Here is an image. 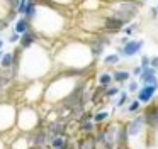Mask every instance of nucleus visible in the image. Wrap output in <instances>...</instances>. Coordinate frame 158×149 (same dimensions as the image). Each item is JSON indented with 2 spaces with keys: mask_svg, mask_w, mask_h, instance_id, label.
Returning <instances> with one entry per match:
<instances>
[{
  "mask_svg": "<svg viewBox=\"0 0 158 149\" xmlns=\"http://www.w3.org/2000/svg\"><path fill=\"white\" fill-rule=\"evenodd\" d=\"M4 44H5V41L2 39V37H0V51H2V47H4Z\"/></svg>",
  "mask_w": 158,
  "mask_h": 149,
  "instance_id": "ea45409f",
  "label": "nucleus"
},
{
  "mask_svg": "<svg viewBox=\"0 0 158 149\" xmlns=\"http://www.w3.org/2000/svg\"><path fill=\"white\" fill-rule=\"evenodd\" d=\"M155 7H156V10H158V3H156V5H155Z\"/></svg>",
  "mask_w": 158,
  "mask_h": 149,
  "instance_id": "79ce46f5",
  "label": "nucleus"
},
{
  "mask_svg": "<svg viewBox=\"0 0 158 149\" xmlns=\"http://www.w3.org/2000/svg\"><path fill=\"white\" fill-rule=\"evenodd\" d=\"M138 30H139V22L133 20V22L126 24V26L123 27V30H121V32H124V36H127V37H133L134 32H138Z\"/></svg>",
  "mask_w": 158,
  "mask_h": 149,
  "instance_id": "cd10ccee",
  "label": "nucleus"
},
{
  "mask_svg": "<svg viewBox=\"0 0 158 149\" xmlns=\"http://www.w3.org/2000/svg\"><path fill=\"white\" fill-rule=\"evenodd\" d=\"M129 91L126 90V88H123V90L119 91V95H117V100H114V108H123L127 105V102H129Z\"/></svg>",
  "mask_w": 158,
  "mask_h": 149,
  "instance_id": "393cba45",
  "label": "nucleus"
},
{
  "mask_svg": "<svg viewBox=\"0 0 158 149\" xmlns=\"http://www.w3.org/2000/svg\"><path fill=\"white\" fill-rule=\"evenodd\" d=\"M49 146H51V149H65L68 146V141H66V137L63 134H60L49 139Z\"/></svg>",
  "mask_w": 158,
  "mask_h": 149,
  "instance_id": "a878e982",
  "label": "nucleus"
},
{
  "mask_svg": "<svg viewBox=\"0 0 158 149\" xmlns=\"http://www.w3.org/2000/svg\"><path fill=\"white\" fill-rule=\"evenodd\" d=\"M43 97H44V85H43V81L41 80L29 81L24 90V100L27 103L34 105L38 102H43Z\"/></svg>",
  "mask_w": 158,
  "mask_h": 149,
  "instance_id": "1a4fd4ad",
  "label": "nucleus"
},
{
  "mask_svg": "<svg viewBox=\"0 0 158 149\" xmlns=\"http://www.w3.org/2000/svg\"><path fill=\"white\" fill-rule=\"evenodd\" d=\"M32 29L44 37L60 36L65 29V17L61 15V9L55 5H39L38 15L32 20Z\"/></svg>",
  "mask_w": 158,
  "mask_h": 149,
  "instance_id": "7ed1b4c3",
  "label": "nucleus"
},
{
  "mask_svg": "<svg viewBox=\"0 0 158 149\" xmlns=\"http://www.w3.org/2000/svg\"><path fill=\"white\" fill-rule=\"evenodd\" d=\"M150 66H153V68H156V70H158V56H153V58H151Z\"/></svg>",
  "mask_w": 158,
  "mask_h": 149,
  "instance_id": "e433bc0d",
  "label": "nucleus"
},
{
  "mask_svg": "<svg viewBox=\"0 0 158 149\" xmlns=\"http://www.w3.org/2000/svg\"><path fill=\"white\" fill-rule=\"evenodd\" d=\"M73 2H75V0H48V5H55V7H60V9H63V7L72 5Z\"/></svg>",
  "mask_w": 158,
  "mask_h": 149,
  "instance_id": "c756f323",
  "label": "nucleus"
},
{
  "mask_svg": "<svg viewBox=\"0 0 158 149\" xmlns=\"http://www.w3.org/2000/svg\"><path fill=\"white\" fill-rule=\"evenodd\" d=\"M82 78H73V76H66L63 73H58V76H55L48 85L44 87V97L43 102L44 103H61L78 85V81Z\"/></svg>",
  "mask_w": 158,
  "mask_h": 149,
  "instance_id": "20e7f679",
  "label": "nucleus"
},
{
  "mask_svg": "<svg viewBox=\"0 0 158 149\" xmlns=\"http://www.w3.org/2000/svg\"><path fill=\"white\" fill-rule=\"evenodd\" d=\"M38 9H39V3H36L34 0H27V7H26V12L22 17H26V19H29L32 22L34 17L38 15Z\"/></svg>",
  "mask_w": 158,
  "mask_h": 149,
  "instance_id": "4be33fe9",
  "label": "nucleus"
},
{
  "mask_svg": "<svg viewBox=\"0 0 158 149\" xmlns=\"http://www.w3.org/2000/svg\"><path fill=\"white\" fill-rule=\"evenodd\" d=\"M143 47H144V41L143 39H133V37H129L126 44L117 46V53L123 56V59H131V58L138 56Z\"/></svg>",
  "mask_w": 158,
  "mask_h": 149,
  "instance_id": "9d476101",
  "label": "nucleus"
},
{
  "mask_svg": "<svg viewBox=\"0 0 158 149\" xmlns=\"http://www.w3.org/2000/svg\"><path fill=\"white\" fill-rule=\"evenodd\" d=\"M41 125V112L38 107L32 103H26L17 108V122H15V129L19 132H34Z\"/></svg>",
  "mask_w": 158,
  "mask_h": 149,
  "instance_id": "423d86ee",
  "label": "nucleus"
},
{
  "mask_svg": "<svg viewBox=\"0 0 158 149\" xmlns=\"http://www.w3.org/2000/svg\"><path fill=\"white\" fill-rule=\"evenodd\" d=\"M141 7L143 5L134 2V0H123V2H117V3H107V12L116 15L117 19H121L124 24H129L138 19Z\"/></svg>",
  "mask_w": 158,
  "mask_h": 149,
  "instance_id": "0eeeda50",
  "label": "nucleus"
},
{
  "mask_svg": "<svg viewBox=\"0 0 158 149\" xmlns=\"http://www.w3.org/2000/svg\"><path fill=\"white\" fill-rule=\"evenodd\" d=\"M141 108H143V103H141V102L138 100L136 97H134L133 100H129V102H127V105L124 107V114L129 115V117H133V115L139 114Z\"/></svg>",
  "mask_w": 158,
  "mask_h": 149,
  "instance_id": "aec40b11",
  "label": "nucleus"
},
{
  "mask_svg": "<svg viewBox=\"0 0 158 149\" xmlns=\"http://www.w3.org/2000/svg\"><path fill=\"white\" fill-rule=\"evenodd\" d=\"M75 2H82V0H75Z\"/></svg>",
  "mask_w": 158,
  "mask_h": 149,
  "instance_id": "37998d69",
  "label": "nucleus"
},
{
  "mask_svg": "<svg viewBox=\"0 0 158 149\" xmlns=\"http://www.w3.org/2000/svg\"><path fill=\"white\" fill-rule=\"evenodd\" d=\"M148 19H150V20H156V19H158V10H156V7H150V9H148Z\"/></svg>",
  "mask_w": 158,
  "mask_h": 149,
  "instance_id": "72a5a7b5",
  "label": "nucleus"
},
{
  "mask_svg": "<svg viewBox=\"0 0 158 149\" xmlns=\"http://www.w3.org/2000/svg\"><path fill=\"white\" fill-rule=\"evenodd\" d=\"M112 83H114L112 71H102V73H99V76H97V85L107 88L109 85H112Z\"/></svg>",
  "mask_w": 158,
  "mask_h": 149,
  "instance_id": "b1692460",
  "label": "nucleus"
},
{
  "mask_svg": "<svg viewBox=\"0 0 158 149\" xmlns=\"http://www.w3.org/2000/svg\"><path fill=\"white\" fill-rule=\"evenodd\" d=\"M134 2H138V3H141V5H144V3L148 2V0H134Z\"/></svg>",
  "mask_w": 158,
  "mask_h": 149,
  "instance_id": "a19ab883",
  "label": "nucleus"
},
{
  "mask_svg": "<svg viewBox=\"0 0 158 149\" xmlns=\"http://www.w3.org/2000/svg\"><path fill=\"white\" fill-rule=\"evenodd\" d=\"M121 91V87L116 83L109 85L107 88H104V100H112V98H116L117 95H119Z\"/></svg>",
  "mask_w": 158,
  "mask_h": 149,
  "instance_id": "bb28decb",
  "label": "nucleus"
},
{
  "mask_svg": "<svg viewBox=\"0 0 158 149\" xmlns=\"http://www.w3.org/2000/svg\"><path fill=\"white\" fill-rule=\"evenodd\" d=\"M150 61H151L150 56H146V54H141V58H139V66H141V68H148V66H150Z\"/></svg>",
  "mask_w": 158,
  "mask_h": 149,
  "instance_id": "2f4dec72",
  "label": "nucleus"
},
{
  "mask_svg": "<svg viewBox=\"0 0 158 149\" xmlns=\"http://www.w3.org/2000/svg\"><path fill=\"white\" fill-rule=\"evenodd\" d=\"M127 132V146L129 149H141L143 147V137H150V131L146 127V120H144V115L136 114L129 119V120L124 124Z\"/></svg>",
  "mask_w": 158,
  "mask_h": 149,
  "instance_id": "39448f33",
  "label": "nucleus"
},
{
  "mask_svg": "<svg viewBox=\"0 0 158 149\" xmlns=\"http://www.w3.org/2000/svg\"><path fill=\"white\" fill-rule=\"evenodd\" d=\"M97 124L92 120V119H87V120H80L78 122V131L82 132V134H85V135H92V134H95V131H97Z\"/></svg>",
  "mask_w": 158,
  "mask_h": 149,
  "instance_id": "6ab92c4d",
  "label": "nucleus"
},
{
  "mask_svg": "<svg viewBox=\"0 0 158 149\" xmlns=\"http://www.w3.org/2000/svg\"><path fill=\"white\" fill-rule=\"evenodd\" d=\"M26 7H27V0H19V5H17V14L19 15H24Z\"/></svg>",
  "mask_w": 158,
  "mask_h": 149,
  "instance_id": "473e14b6",
  "label": "nucleus"
},
{
  "mask_svg": "<svg viewBox=\"0 0 158 149\" xmlns=\"http://www.w3.org/2000/svg\"><path fill=\"white\" fill-rule=\"evenodd\" d=\"M141 71H143V68H141L139 64H136V66H133V70H131V74H133L134 78H138L141 74Z\"/></svg>",
  "mask_w": 158,
  "mask_h": 149,
  "instance_id": "c9c22d12",
  "label": "nucleus"
},
{
  "mask_svg": "<svg viewBox=\"0 0 158 149\" xmlns=\"http://www.w3.org/2000/svg\"><path fill=\"white\" fill-rule=\"evenodd\" d=\"M36 3H39V5H48V0H34Z\"/></svg>",
  "mask_w": 158,
  "mask_h": 149,
  "instance_id": "58836bf2",
  "label": "nucleus"
},
{
  "mask_svg": "<svg viewBox=\"0 0 158 149\" xmlns=\"http://www.w3.org/2000/svg\"><path fill=\"white\" fill-rule=\"evenodd\" d=\"M7 141L4 139V135H0V149H7Z\"/></svg>",
  "mask_w": 158,
  "mask_h": 149,
  "instance_id": "4c0bfd02",
  "label": "nucleus"
},
{
  "mask_svg": "<svg viewBox=\"0 0 158 149\" xmlns=\"http://www.w3.org/2000/svg\"><path fill=\"white\" fill-rule=\"evenodd\" d=\"M112 78H114V83L119 85V87H126V83L133 78L129 70H123V68H117V70L112 71Z\"/></svg>",
  "mask_w": 158,
  "mask_h": 149,
  "instance_id": "dca6fc26",
  "label": "nucleus"
},
{
  "mask_svg": "<svg viewBox=\"0 0 158 149\" xmlns=\"http://www.w3.org/2000/svg\"><path fill=\"white\" fill-rule=\"evenodd\" d=\"M29 29H32L31 20L26 19V17H22V15H19L17 19H15L14 27H12V30H14V32H17V34H24V32H27Z\"/></svg>",
  "mask_w": 158,
  "mask_h": 149,
  "instance_id": "f3484780",
  "label": "nucleus"
},
{
  "mask_svg": "<svg viewBox=\"0 0 158 149\" xmlns=\"http://www.w3.org/2000/svg\"><path fill=\"white\" fill-rule=\"evenodd\" d=\"M138 81L141 85H158V70L153 66L143 68L141 74L138 76Z\"/></svg>",
  "mask_w": 158,
  "mask_h": 149,
  "instance_id": "ddd939ff",
  "label": "nucleus"
},
{
  "mask_svg": "<svg viewBox=\"0 0 158 149\" xmlns=\"http://www.w3.org/2000/svg\"><path fill=\"white\" fill-rule=\"evenodd\" d=\"M19 39H21V34H17V32H14V30H12V34L9 36L7 42H10V44H19Z\"/></svg>",
  "mask_w": 158,
  "mask_h": 149,
  "instance_id": "f704fd0d",
  "label": "nucleus"
},
{
  "mask_svg": "<svg viewBox=\"0 0 158 149\" xmlns=\"http://www.w3.org/2000/svg\"><path fill=\"white\" fill-rule=\"evenodd\" d=\"M109 119H110V112L99 110V112H95V114H94L92 120L97 124V127H102L104 124H107V122H109Z\"/></svg>",
  "mask_w": 158,
  "mask_h": 149,
  "instance_id": "5701e85b",
  "label": "nucleus"
},
{
  "mask_svg": "<svg viewBox=\"0 0 158 149\" xmlns=\"http://www.w3.org/2000/svg\"><path fill=\"white\" fill-rule=\"evenodd\" d=\"M15 122H17V107L7 102H2L0 103V134L14 129Z\"/></svg>",
  "mask_w": 158,
  "mask_h": 149,
  "instance_id": "6e6552de",
  "label": "nucleus"
},
{
  "mask_svg": "<svg viewBox=\"0 0 158 149\" xmlns=\"http://www.w3.org/2000/svg\"><path fill=\"white\" fill-rule=\"evenodd\" d=\"M38 36L39 34L36 32L34 29H29L27 32L21 34V39H19V46L22 47V49H29V47H32L34 44H38Z\"/></svg>",
  "mask_w": 158,
  "mask_h": 149,
  "instance_id": "4468645a",
  "label": "nucleus"
},
{
  "mask_svg": "<svg viewBox=\"0 0 158 149\" xmlns=\"http://www.w3.org/2000/svg\"><path fill=\"white\" fill-rule=\"evenodd\" d=\"M53 64H55V59L48 53V49L34 44L32 47L26 49V54L21 56L17 74L22 80H27V83L29 81H36L44 78L51 71Z\"/></svg>",
  "mask_w": 158,
  "mask_h": 149,
  "instance_id": "f257e3e1",
  "label": "nucleus"
},
{
  "mask_svg": "<svg viewBox=\"0 0 158 149\" xmlns=\"http://www.w3.org/2000/svg\"><path fill=\"white\" fill-rule=\"evenodd\" d=\"M9 12H10V9H9L7 2H5V0H0V20H2V19H7Z\"/></svg>",
  "mask_w": 158,
  "mask_h": 149,
  "instance_id": "7c9ffc66",
  "label": "nucleus"
},
{
  "mask_svg": "<svg viewBox=\"0 0 158 149\" xmlns=\"http://www.w3.org/2000/svg\"><path fill=\"white\" fill-rule=\"evenodd\" d=\"M158 91V85H141L138 93L134 97L141 102L143 105H148L151 100H155V93Z\"/></svg>",
  "mask_w": 158,
  "mask_h": 149,
  "instance_id": "f8f14e48",
  "label": "nucleus"
},
{
  "mask_svg": "<svg viewBox=\"0 0 158 149\" xmlns=\"http://www.w3.org/2000/svg\"><path fill=\"white\" fill-rule=\"evenodd\" d=\"M121 59H123V56L116 51V53H110V54H104L102 64L104 66H109V68H116L121 63Z\"/></svg>",
  "mask_w": 158,
  "mask_h": 149,
  "instance_id": "412c9836",
  "label": "nucleus"
},
{
  "mask_svg": "<svg viewBox=\"0 0 158 149\" xmlns=\"http://www.w3.org/2000/svg\"><path fill=\"white\" fill-rule=\"evenodd\" d=\"M55 64H58L60 70H66V68H89L97 63L94 59L90 47L87 42L82 41H72L66 42L58 53L55 54Z\"/></svg>",
  "mask_w": 158,
  "mask_h": 149,
  "instance_id": "f03ea898",
  "label": "nucleus"
},
{
  "mask_svg": "<svg viewBox=\"0 0 158 149\" xmlns=\"http://www.w3.org/2000/svg\"><path fill=\"white\" fill-rule=\"evenodd\" d=\"M29 137L31 135H27L26 132H21L19 135H15L14 141L10 142V149H29Z\"/></svg>",
  "mask_w": 158,
  "mask_h": 149,
  "instance_id": "a211bd4d",
  "label": "nucleus"
},
{
  "mask_svg": "<svg viewBox=\"0 0 158 149\" xmlns=\"http://www.w3.org/2000/svg\"><path fill=\"white\" fill-rule=\"evenodd\" d=\"M78 9L82 12H100L104 9V0H82L78 2Z\"/></svg>",
  "mask_w": 158,
  "mask_h": 149,
  "instance_id": "2eb2a0df",
  "label": "nucleus"
},
{
  "mask_svg": "<svg viewBox=\"0 0 158 149\" xmlns=\"http://www.w3.org/2000/svg\"><path fill=\"white\" fill-rule=\"evenodd\" d=\"M139 88H141V83H139L138 80H129V81L126 83V90L129 91L131 95H136Z\"/></svg>",
  "mask_w": 158,
  "mask_h": 149,
  "instance_id": "c85d7f7f",
  "label": "nucleus"
},
{
  "mask_svg": "<svg viewBox=\"0 0 158 149\" xmlns=\"http://www.w3.org/2000/svg\"><path fill=\"white\" fill-rule=\"evenodd\" d=\"M124 26H126V24L121 19H117L116 15H112V14H109V12H104V19H102V30L104 32L114 36V34L121 32Z\"/></svg>",
  "mask_w": 158,
  "mask_h": 149,
  "instance_id": "9b49d317",
  "label": "nucleus"
}]
</instances>
